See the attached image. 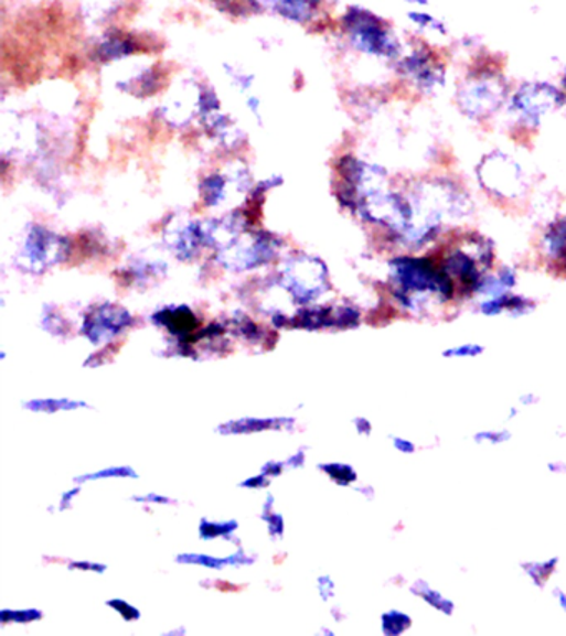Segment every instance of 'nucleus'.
Segmentation results:
<instances>
[{
    "label": "nucleus",
    "mask_w": 566,
    "mask_h": 636,
    "mask_svg": "<svg viewBox=\"0 0 566 636\" xmlns=\"http://www.w3.org/2000/svg\"><path fill=\"white\" fill-rule=\"evenodd\" d=\"M387 267L391 293L397 305L407 312H423L430 299L446 305L459 295L456 280L440 266L439 257L403 252L394 256Z\"/></svg>",
    "instance_id": "obj_1"
},
{
    "label": "nucleus",
    "mask_w": 566,
    "mask_h": 636,
    "mask_svg": "<svg viewBox=\"0 0 566 636\" xmlns=\"http://www.w3.org/2000/svg\"><path fill=\"white\" fill-rule=\"evenodd\" d=\"M512 90L502 67L492 58H480L457 85L456 107L467 120L485 123L505 110Z\"/></svg>",
    "instance_id": "obj_2"
},
{
    "label": "nucleus",
    "mask_w": 566,
    "mask_h": 636,
    "mask_svg": "<svg viewBox=\"0 0 566 636\" xmlns=\"http://www.w3.org/2000/svg\"><path fill=\"white\" fill-rule=\"evenodd\" d=\"M342 28L352 47L359 54L377 58V61L391 62L393 65L406 54V45L394 31L393 25L369 9L357 8V6L349 8L342 18Z\"/></svg>",
    "instance_id": "obj_3"
},
{
    "label": "nucleus",
    "mask_w": 566,
    "mask_h": 636,
    "mask_svg": "<svg viewBox=\"0 0 566 636\" xmlns=\"http://www.w3.org/2000/svg\"><path fill=\"white\" fill-rule=\"evenodd\" d=\"M566 107V91L548 80H525L516 85L505 111L522 133H535L548 115Z\"/></svg>",
    "instance_id": "obj_4"
},
{
    "label": "nucleus",
    "mask_w": 566,
    "mask_h": 636,
    "mask_svg": "<svg viewBox=\"0 0 566 636\" xmlns=\"http://www.w3.org/2000/svg\"><path fill=\"white\" fill-rule=\"evenodd\" d=\"M476 181L496 203H516L526 196L528 180L522 164L502 150H492L476 164Z\"/></svg>",
    "instance_id": "obj_5"
},
{
    "label": "nucleus",
    "mask_w": 566,
    "mask_h": 636,
    "mask_svg": "<svg viewBox=\"0 0 566 636\" xmlns=\"http://www.w3.org/2000/svg\"><path fill=\"white\" fill-rule=\"evenodd\" d=\"M399 80L409 85L416 94L434 97L444 90L449 78V64L440 52L424 41H417L394 64Z\"/></svg>",
    "instance_id": "obj_6"
},
{
    "label": "nucleus",
    "mask_w": 566,
    "mask_h": 636,
    "mask_svg": "<svg viewBox=\"0 0 566 636\" xmlns=\"http://www.w3.org/2000/svg\"><path fill=\"white\" fill-rule=\"evenodd\" d=\"M281 285L291 293L295 302L301 305L314 302L329 290V270L318 257L309 254H295L285 263L279 277Z\"/></svg>",
    "instance_id": "obj_7"
},
{
    "label": "nucleus",
    "mask_w": 566,
    "mask_h": 636,
    "mask_svg": "<svg viewBox=\"0 0 566 636\" xmlns=\"http://www.w3.org/2000/svg\"><path fill=\"white\" fill-rule=\"evenodd\" d=\"M71 244L45 226H31L19 250V267L32 273H42L67 259Z\"/></svg>",
    "instance_id": "obj_8"
},
{
    "label": "nucleus",
    "mask_w": 566,
    "mask_h": 636,
    "mask_svg": "<svg viewBox=\"0 0 566 636\" xmlns=\"http://www.w3.org/2000/svg\"><path fill=\"white\" fill-rule=\"evenodd\" d=\"M278 239L268 233H243L216 254L226 269L252 270L271 262L278 252Z\"/></svg>",
    "instance_id": "obj_9"
},
{
    "label": "nucleus",
    "mask_w": 566,
    "mask_h": 636,
    "mask_svg": "<svg viewBox=\"0 0 566 636\" xmlns=\"http://www.w3.org/2000/svg\"><path fill=\"white\" fill-rule=\"evenodd\" d=\"M131 324H134V316L127 309L115 303H102L90 309V312L84 316L82 335L92 344L100 345L117 337Z\"/></svg>",
    "instance_id": "obj_10"
},
{
    "label": "nucleus",
    "mask_w": 566,
    "mask_h": 636,
    "mask_svg": "<svg viewBox=\"0 0 566 636\" xmlns=\"http://www.w3.org/2000/svg\"><path fill=\"white\" fill-rule=\"evenodd\" d=\"M289 324L296 328H308V331H318V328L344 331V328H355L361 324V312L354 305L308 306L289 319Z\"/></svg>",
    "instance_id": "obj_11"
},
{
    "label": "nucleus",
    "mask_w": 566,
    "mask_h": 636,
    "mask_svg": "<svg viewBox=\"0 0 566 636\" xmlns=\"http://www.w3.org/2000/svg\"><path fill=\"white\" fill-rule=\"evenodd\" d=\"M168 246L171 247L178 259L192 260L199 256L206 244L205 224L186 223L174 227L167 236Z\"/></svg>",
    "instance_id": "obj_12"
},
{
    "label": "nucleus",
    "mask_w": 566,
    "mask_h": 636,
    "mask_svg": "<svg viewBox=\"0 0 566 636\" xmlns=\"http://www.w3.org/2000/svg\"><path fill=\"white\" fill-rule=\"evenodd\" d=\"M151 321L178 338L190 337L199 327V319L188 305L164 306L151 316Z\"/></svg>",
    "instance_id": "obj_13"
},
{
    "label": "nucleus",
    "mask_w": 566,
    "mask_h": 636,
    "mask_svg": "<svg viewBox=\"0 0 566 636\" xmlns=\"http://www.w3.org/2000/svg\"><path fill=\"white\" fill-rule=\"evenodd\" d=\"M266 11L275 12L289 21L306 24L316 18L319 0H253Z\"/></svg>",
    "instance_id": "obj_14"
},
{
    "label": "nucleus",
    "mask_w": 566,
    "mask_h": 636,
    "mask_svg": "<svg viewBox=\"0 0 566 636\" xmlns=\"http://www.w3.org/2000/svg\"><path fill=\"white\" fill-rule=\"evenodd\" d=\"M540 249L549 262L562 266L566 259V214L553 219L540 237Z\"/></svg>",
    "instance_id": "obj_15"
},
{
    "label": "nucleus",
    "mask_w": 566,
    "mask_h": 636,
    "mask_svg": "<svg viewBox=\"0 0 566 636\" xmlns=\"http://www.w3.org/2000/svg\"><path fill=\"white\" fill-rule=\"evenodd\" d=\"M295 420L291 418H245V420L229 421L218 428L222 434H249L259 431L281 430L291 428Z\"/></svg>",
    "instance_id": "obj_16"
},
{
    "label": "nucleus",
    "mask_w": 566,
    "mask_h": 636,
    "mask_svg": "<svg viewBox=\"0 0 566 636\" xmlns=\"http://www.w3.org/2000/svg\"><path fill=\"white\" fill-rule=\"evenodd\" d=\"M406 15L409 24L420 34L436 35V37L440 39H447L450 35L447 22L439 15L427 11V9H410Z\"/></svg>",
    "instance_id": "obj_17"
},
{
    "label": "nucleus",
    "mask_w": 566,
    "mask_h": 636,
    "mask_svg": "<svg viewBox=\"0 0 566 636\" xmlns=\"http://www.w3.org/2000/svg\"><path fill=\"white\" fill-rule=\"evenodd\" d=\"M180 563H195V565L206 567V569L222 570L226 565H248L253 562L252 557L245 556L243 552H236L235 556L229 557H213L206 553H181L178 556Z\"/></svg>",
    "instance_id": "obj_18"
},
{
    "label": "nucleus",
    "mask_w": 566,
    "mask_h": 636,
    "mask_svg": "<svg viewBox=\"0 0 566 636\" xmlns=\"http://www.w3.org/2000/svg\"><path fill=\"white\" fill-rule=\"evenodd\" d=\"M232 180L220 173L210 174L200 184V194L205 206L216 207L228 196V186Z\"/></svg>",
    "instance_id": "obj_19"
},
{
    "label": "nucleus",
    "mask_w": 566,
    "mask_h": 636,
    "mask_svg": "<svg viewBox=\"0 0 566 636\" xmlns=\"http://www.w3.org/2000/svg\"><path fill=\"white\" fill-rule=\"evenodd\" d=\"M410 592H413L414 595L420 596L427 605L432 606V608H436L437 612L442 613V615L452 616L453 612H456V603H453L452 600L447 599L439 590L432 589V586L427 585L423 580L414 583Z\"/></svg>",
    "instance_id": "obj_20"
},
{
    "label": "nucleus",
    "mask_w": 566,
    "mask_h": 636,
    "mask_svg": "<svg viewBox=\"0 0 566 636\" xmlns=\"http://www.w3.org/2000/svg\"><path fill=\"white\" fill-rule=\"evenodd\" d=\"M34 413H58V411H75L78 408H87L85 401L68 400V398H45V400H32L24 405Z\"/></svg>",
    "instance_id": "obj_21"
},
{
    "label": "nucleus",
    "mask_w": 566,
    "mask_h": 636,
    "mask_svg": "<svg viewBox=\"0 0 566 636\" xmlns=\"http://www.w3.org/2000/svg\"><path fill=\"white\" fill-rule=\"evenodd\" d=\"M384 635L399 636L413 626V618L401 610H389L381 616Z\"/></svg>",
    "instance_id": "obj_22"
},
{
    "label": "nucleus",
    "mask_w": 566,
    "mask_h": 636,
    "mask_svg": "<svg viewBox=\"0 0 566 636\" xmlns=\"http://www.w3.org/2000/svg\"><path fill=\"white\" fill-rule=\"evenodd\" d=\"M134 45H131L130 42L120 37H111L108 39V41L102 42L97 55L102 61L110 62L127 57V55L134 54Z\"/></svg>",
    "instance_id": "obj_23"
},
{
    "label": "nucleus",
    "mask_w": 566,
    "mask_h": 636,
    "mask_svg": "<svg viewBox=\"0 0 566 636\" xmlns=\"http://www.w3.org/2000/svg\"><path fill=\"white\" fill-rule=\"evenodd\" d=\"M558 562V557H553V559L543 560V562L523 563L522 567L536 586H543L555 572Z\"/></svg>",
    "instance_id": "obj_24"
},
{
    "label": "nucleus",
    "mask_w": 566,
    "mask_h": 636,
    "mask_svg": "<svg viewBox=\"0 0 566 636\" xmlns=\"http://www.w3.org/2000/svg\"><path fill=\"white\" fill-rule=\"evenodd\" d=\"M236 530H238V522H236V520L212 522V520L203 519L202 524H200V536L205 540L220 539V537H232Z\"/></svg>",
    "instance_id": "obj_25"
},
{
    "label": "nucleus",
    "mask_w": 566,
    "mask_h": 636,
    "mask_svg": "<svg viewBox=\"0 0 566 636\" xmlns=\"http://www.w3.org/2000/svg\"><path fill=\"white\" fill-rule=\"evenodd\" d=\"M321 470L324 471L334 483H338L339 486H351L352 483L357 481V473H355L354 467L349 466V464H321Z\"/></svg>",
    "instance_id": "obj_26"
},
{
    "label": "nucleus",
    "mask_w": 566,
    "mask_h": 636,
    "mask_svg": "<svg viewBox=\"0 0 566 636\" xmlns=\"http://www.w3.org/2000/svg\"><path fill=\"white\" fill-rule=\"evenodd\" d=\"M130 479V477H137L131 467L118 466V467H107V470L97 471V473L85 474V476L77 477V483H88V481H100V479Z\"/></svg>",
    "instance_id": "obj_27"
},
{
    "label": "nucleus",
    "mask_w": 566,
    "mask_h": 636,
    "mask_svg": "<svg viewBox=\"0 0 566 636\" xmlns=\"http://www.w3.org/2000/svg\"><path fill=\"white\" fill-rule=\"evenodd\" d=\"M42 618L41 610L29 608V610H4L0 613V622L8 625V623H32L38 622Z\"/></svg>",
    "instance_id": "obj_28"
},
{
    "label": "nucleus",
    "mask_w": 566,
    "mask_h": 636,
    "mask_svg": "<svg viewBox=\"0 0 566 636\" xmlns=\"http://www.w3.org/2000/svg\"><path fill=\"white\" fill-rule=\"evenodd\" d=\"M485 354V347L480 344H462L456 347L446 348L442 352V357L446 358H476Z\"/></svg>",
    "instance_id": "obj_29"
},
{
    "label": "nucleus",
    "mask_w": 566,
    "mask_h": 636,
    "mask_svg": "<svg viewBox=\"0 0 566 636\" xmlns=\"http://www.w3.org/2000/svg\"><path fill=\"white\" fill-rule=\"evenodd\" d=\"M473 440L479 444L489 443L496 446V444H503L506 443V441L512 440V433L506 430L479 431V433H476V436H473Z\"/></svg>",
    "instance_id": "obj_30"
},
{
    "label": "nucleus",
    "mask_w": 566,
    "mask_h": 636,
    "mask_svg": "<svg viewBox=\"0 0 566 636\" xmlns=\"http://www.w3.org/2000/svg\"><path fill=\"white\" fill-rule=\"evenodd\" d=\"M271 503L273 497L269 496V503L268 506H265L266 514L265 517H263V519H265L266 522H268L269 533H271V536L279 537L282 536V532H285V520H282V517L278 516V514H271L273 509Z\"/></svg>",
    "instance_id": "obj_31"
},
{
    "label": "nucleus",
    "mask_w": 566,
    "mask_h": 636,
    "mask_svg": "<svg viewBox=\"0 0 566 636\" xmlns=\"http://www.w3.org/2000/svg\"><path fill=\"white\" fill-rule=\"evenodd\" d=\"M107 605L111 606L115 612L120 613V616H124V619H127V622H137V619H140V610L135 608V606H131L130 603L125 602V600H110Z\"/></svg>",
    "instance_id": "obj_32"
},
{
    "label": "nucleus",
    "mask_w": 566,
    "mask_h": 636,
    "mask_svg": "<svg viewBox=\"0 0 566 636\" xmlns=\"http://www.w3.org/2000/svg\"><path fill=\"white\" fill-rule=\"evenodd\" d=\"M71 569L82 570V572L104 573L105 570H107V565H104V563H94V562H72Z\"/></svg>",
    "instance_id": "obj_33"
},
{
    "label": "nucleus",
    "mask_w": 566,
    "mask_h": 636,
    "mask_svg": "<svg viewBox=\"0 0 566 636\" xmlns=\"http://www.w3.org/2000/svg\"><path fill=\"white\" fill-rule=\"evenodd\" d=\"M393 444L394 448L403 454H414L417 451L416 444H414L413 441L407 440V438L394 436Z\"/></svg>",
    "instance_id": "obj_34"
},
{
    "label": "nucleus",
    "mask_w": 566,
    "mask_h": 636,
    "mask_svg": "<svg viewBox=\"0 0 566 636\" xmlns=\"http://www.w3.org/2000/svg\"><path fill=\"white\" fill-rule=\"evenodd\" d=\"M318 586L322 599L329 600L334 595V582H332L331 576H321V579L318 580Z\"/></svg>",
    "instance_id": "obj_35"
},
{
    "label": "nucleus",
    "mask_w": 566,
    "mask_h": 636,
    "mask_svg": "<svg viewBox=\"0 0 566 636\" xmlns=\"http://www.w3.org/2000/svg\"><path fill=\"white\" fill-rule=\"evenodd\" d=\"M135 500H137V503H141V504H170L171 500L168 499V497L164 496H160V494H147V496H138L135 497Z\"/></svg>",
    "instance_id": "obj_36"
},
{
    "label": "nucleus",
    "mask_w": 566,
    "mask_h": 636,
    "mask_svg": "<svg viewBox=\"0 0 566 636\" xmlns=\"http://www.w3.org/2000/svg\"><path fill=\"white\" fill-rule=\"evenodd\" d=\"M268 481L269 477L265 476V474H259V476L256 477H249L248 481H245V483H242L243 487H249V489H259V487H265L268 486Z\"/></svg>",
    "instance_id": "obj_37"
},
{
    "label": "nucleus",
    "mask_w": 566,
    "mask_h": 636,
    "mask_svg": "<svg viewBox=\"0 0 566 636\" xmlns=\"http://www.w3.org/2000/svg\"><path fill=\"white\" fill-rule=\"evenodd\" d=\"M355 430H357L359 434L362 436H369L372 433V424L367 418H355L354 420Z\"/></svg>",
    "instance_id": "obj_38"
},
{
    "label": "nucleus",
    "mask_w": 566,
    "mask_h": 636,
    "mask_svg": "<svg viewBox=\"0 0 566 636\" xmlns=\"http://www.w3.org/2000/svg\"><path fill=\"white\" fill-rule=\"evenodd\" d=\"M282 467H285V463H268L266 466H263L261 473L268 476L269 479H273V477L279 476V474L282 473Z\"/></svg>",
    "instance_id": "obj_39"
},
{
    "label": "nucleus",
    "mask_w": 566,
    "mask_h": 636,
    "mask_svg": "<svg viewBox=\"0 0 566 636\" xmlns=\"http://www.w3.org/2000/svg\"><path fill=\"white\" fill-rule=\"evenodd\" d=\"M78 493H81V489L67 491V493H65L64 496H62L61 510H65V509H67V507H71L72 500H74L75 497L78 496Z\"/></svg>",
    "instance_id": "obj_40"
},
{
    "label": "nucleus",
    "mask_w": 566,
    "mask_h": 636,
    "mask_svg": "<svg viewBox=\"0 0 566 636\" xmlns=\"http://www.w3.org/2000/svg\"><path fill=\"white\" fill-rule=\"evenodd\" d=\"M410 9H429L432 0H403Z\"/></svg>",
    "instance_id": "obj_41"
},
{
    "label": "nucleus",
    "mask_w": 566,
    "mask_h": 636,
    "mask_svg": "<svg viewBox=\"0 0 566 636\" xmlns=\"http://www.w3.org/2000/svg\"><path fill=\"white\" fill-rule=\"evenodd\" d=\"M286 464L292 467H301L302 464H305V453H302V451H298L295 456L289 457L288 463Z\"/></svg>",
    "instance_id": "obj_42"
},
{
    "label": "nucleus",
    "mask_w": 566,
    "mask_h": 636,
    "mask_svg": "<svg viewBox=\"0 0 566 636\" xmlns=\"http://www.w3.org/2000/svg\"><path fill=\"white\" fill-rule=\"evenodd\" d=\"M555 596H556V600H558L559 608H562L563 612L566 613V593L563 592L562 589H556L555 590Z\"/></svg>",
    "instance_id": "obj_43"
},
{
    "label": "nucleus",
    "mask_w": 566,
    "mask_h": 636,
    "mask_svg": "<svg viewBox=\"0 0 566 636\" xmlns=\"http://www.w3.org/2000/svg\"><path fill=\"white\" fill-rule=\"evenodd\" d=\"M540 398L536 397V395H523L522 398H520V403L525 405V407H528V405H536L538 403Z\"/></svg>",
    "instance_id": "obj_44"
},
{
    "label": "nucleus",
    "mask_w": 566,
    "mask_h": 636,
    "mask_svg": "<svg viewBox=\"0 0 566 636\" xmlns=\"http://www.w3.org/2000/svg\"><path fill=\"white\" fill-rule=\"evenodd\" d=\"M548 470L552 471V473H558V471L566 473V466L563 463H549Z\"/></svg>",
    "instance_id": "obj_45"
},
{
    "label": "nucleus",
    "mask_w": 566,
    "mask_h": 636,
    "mask_svg": "<svg viewBox=\"0 0 566 636\" xmlns=\"http://www.w3.org/2000/svg\"><path fill=\"white\" fill-rule=\"evenodd\" d=\"M558 84H559V87H562L563 90L566 91V67L563 68L562 77H559Z\"/></svg>",
    "instance_id": "obj_46"
}]
</instances>
